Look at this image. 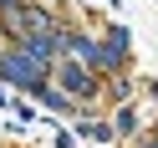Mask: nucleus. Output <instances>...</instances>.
<instances>
[{
    "mask_svg": "<svg viewBox=\"0 0 158 148\" xmlns=\"http://www.w3.org/2000/svg\"><path fill=\"white\" fill-rule=\"evenodd\" d=\"M0 77L15 82V87H26V92H41L46 66L36 61V56H26V51H5V56H0Z\"/></svg>",
    "mask_w": 158,
    "mask_h": 148,
    "instance_id": "nucleus-1",
    "label": "nucleus"
},
{
    "mask_svg": "<svg viewBox=\"0 0 158 148\" xmlns=\"http://www.w3.org/2000/svg\"><path fill=\"white\" fill-rule=\"evenodd\" d=\"M61 82L72 87V92H92V77H87L82 66H61Z\"/></svg>",
    "mask_w": 158,
    "mask_h": 148,
    "instance_id": "nucleus-2",
    "label": "nucleus"
},
{
    "mask_svg": "<svg viewBox=\"0 0 158 148\" xmlns=\"http://www.w3.org/2000/svg\"><path fill=\"white\" fill-rule=\"evenodd\" d=\"M148 148H158V138H153V143H148Z\"/></svg>",
    "mask_w": 158,
    "mask_h": 148,
    "instance_id": "nucleus-3",
    "label": "nucleus"
}]
</instances>
